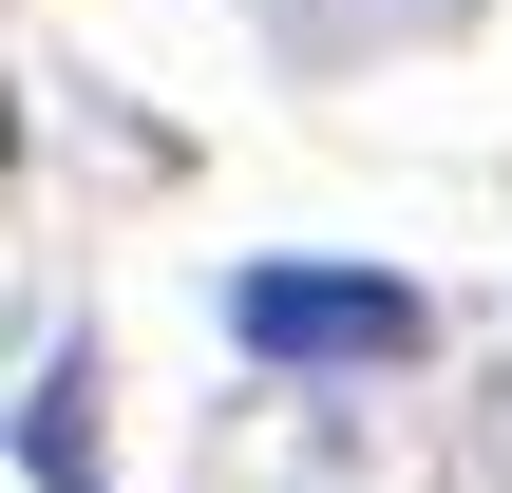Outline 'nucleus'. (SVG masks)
<instances>
[{"label":"nucleus","mask_w":512,"mask_h":493,"mask_svg":"<svg viewBox=\"0 0 512 493\" xmlns=\"http://www.w3.org/2000/svg\"><path fill=\"white\" fill-rule=\"evenodd\" d=\"M228 342L247 361H399L418 342V285L399 266H247L228 285Z\"/></svg>","instance_id":"nucleus-1"},{"label":"nucleus","mask_w":512,"mask_h":493,"mask_svg":"<svg viewBox=\"0 0 512 493\" xmlns=\"http://www.w3.org/2000/svg\"><path fill=\"white\" fill-rule=\"evenodd\" d=\"M19 475H38V493H95V361H38V399H19Z\"/></svg>","instance_id":"nucleus-2"}]
</instances>
